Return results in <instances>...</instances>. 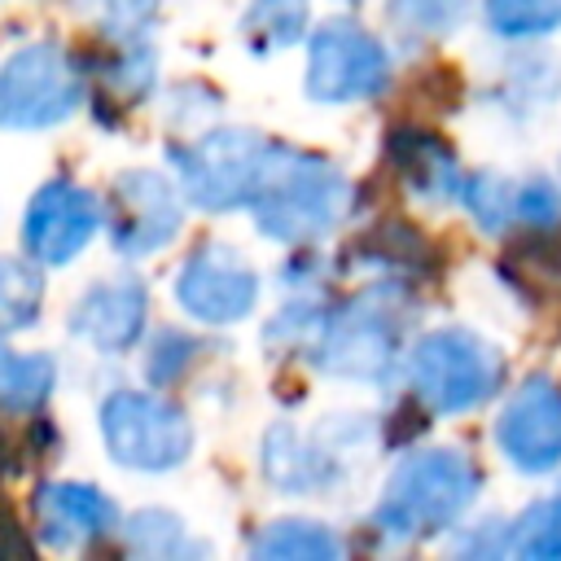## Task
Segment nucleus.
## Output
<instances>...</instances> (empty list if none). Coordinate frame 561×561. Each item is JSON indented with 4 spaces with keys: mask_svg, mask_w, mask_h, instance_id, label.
Listing matches in <instances>:
<instances>
[{
    "mask_svg": "<svg viewBox=\"0 0 561 561\" xmlns=\"http://www.w3.org/2000/svg\"><path fill=\"white\" fill-rule=\"evenodd\" d=\"M311 351L320 373L351 381H381L399 355V311L386 302V289L359 294L337 316H329Z\"/></svg>",
    "mask_w": 561,
    "mask_h": 561,
    "instance_id": "obj_8",
    "label": "nucleus"
},
{
    "mask_svg": "<svg viewBox=\"0 0 561 561\" xmlns=\"http://www.w3.org/2000/svg\"><path fill=\"white\" fill-rule=\"evenodd\" d=\"M75 4L118 39H140L158 13V0H75Z\"/></svg>",
    "mask_w": 561,
    "mask_h": 561,
    "instance_id": "obj_26",
    "label": "nucleus"
},
{
    "mask_svg": "<svg viewBox=\"0 0 561 561\" xmlns=\"http://www.w3.org/2000/svg\"><path fill=\"white\" fill-rule=\"evenodd\" d=\"M500 381H504V359L473 329L447 324L425 333L408 351V386L438 416L482 408L500 390Z\"/></svg>",
    "mask_w": 561,
    "mask_h": 561,
    "instance_id": "obj_3",
    "label": "nucleus"
},
{
    "mask_svg": "<svg viewBox=\"0 0 561 561\" xmlns=\"http://www.w3.org/2000/svg\"><path fill=\"white\" fill-rule=\"evenodd\" d=\"M517 224H530V228L561 224V193L552 180H543V175L517 180Z\"/></svg>",
    "mask_w": 561,
    "mask_h": 561,
    "instance_id": "obj_27",
    "label": "nucleus"
},
{
    "mask_svg": "<svg viewBox=\"0 0 561 561\" xmlns=\"http://www.w3.org/2000/svg\"><path fill=\"white\" fill-rule=\"evenodd\" d=\"M351 180L320 153L267 145L259 184L245 202L259 232L280 245H311L329 237L351 210Z\"/></svg>",
    "mask_w": 561,
    "mask_h": 561,
    "instance_id": "obj_1",
    "label": "nucleus"
},
{
    "mask_svg": "<svg viewBox=\"0 0 561 561\" xmlns=\"http://www.w3.org/2000/svg\"><path fill=\"white\" fill-rule=\"evenodd\" d=\"M101 443L114 465L140 469V473H167L188 460L193 425L188 416L153 394V390H114L101 403Z\"/></svg>",
    "mask_w": 561,
    "mask_h": 561,
    "instance_id": "obj_4",
    "label": "nucleus"
},
{
    "mask_svg": "<svg viewBox=\"0 0 561 561\" xmlns=\"http://www.w3.org/2000/svg\"><path fill=\"white\" fill-rule=\"evenodd\" d=\"M180 193L158 171H123L105 197V228L118 254L140 259L180 232Z\"/></svg>",
    "mask_w": 561,
    "mask_h": 561,
    "instance_id": "obj_11",
    "label": "nucleus"
},
{
    "mask_svg": "<svg viewBox=\"0 0 561 561\" xmlns=\"http://www.w3.org/2000/svg\"><path fill=\"white\" fill-rule=\"evenodd\" d=\"M478 495V469L456 447H425L394 465L373 508V526L386 539H425L460 522Z\"/></svg>",
    "mask_w": 561,
    "mask_h": 561,
    "instance_id": "obj_2",
    "label": "nucleus"
},
{
    "mask_svg": "<svg viewBox=\"0 0 561 561\" xmlns=\"http://www.w3.org/2000/svg\"><path fill=\"white\" fill-rule=\"evenodd\" d=\"M83 105V79L61 44L35 39L0 61V127L44 131Z\"/></svg>",
    "mask_w": 561,
    "mask_h": 561,
    "instance_id": "obj_5",
    "label": "nucleus"
},
{
    "mask_svg": "<svg viewBox=\"0 0 561 561\" xmlns=\"http://www.w3.org/2000/svg\"><path fill=\"white\" fill-rule=\"evenodd\" d=\"M390 83L386 44L351 18H329L307 35V96L320 105L368 101Z\"/></svg>",
    "mask_w": 561,
    "mask_h": 561,
    "instance_id": "obj_7",
    "label": "nucleus"
},
{
    "mask_svg": "<svg viewBox=\"0 0 561 561\" xmlns=\"http://www.w3.org/2000/svg\"><path fill=\"white\" fill-rule=\"evenodd\" d=\"M482 13L500 39H543L561 26V0H482Z\"/></svg>",
    "mask_w": 561,
    "mask_h": 561,
    "instance_id": "obj_22",
    "label": "nucleus"
},
{
    "mask_svg": "<svg viewBox=\"0 0 561 561\" xmlns=\"http://www.w3.org/2000/svg\"><path fill=\"white\" fill-rule=\"evenodd\" d=\"M346 443H320L311 434H298L294 425H272L263 438V473L272 486H280L285 495H316L329 491L342 473V451Z\"/></svg>",
    "mask_w": 561,
    "mask_h": 561,
    "instance_id": "obj_15",
    "label": "nucleus"
},
{
    "mask_svg": "<svg viewBox=\"0 0 561 561\" xmlns=\"http://www.w3.org/2000/svg\"><path fill=\"white\" fill-rule=\"evenodd\" d=\"M263 158H267V140L259 131H241V127H215V131L171 149L180 193L193 206L215 210V215L250 202Z\"/></svg>",
    "mask_w": 561,
    "mask_h": 561,
    "instance_id": "obj_6",
    "label": "nucleus"
},
{
    "mask_svg": "<svg viewBox=\"0 0 561 561\" xmlns=\"http://www.w3.org/2000/svg\"><path fill=\"white\" fill-rule=\"evenodd\" d=\"M307 18V0H250V9L241 13V39L254 53H276L302 39Z\"/></svg>",
    "mask_w": 561,
    "mask_h": 561,
    "instance_id": "obj_19",
    "label": "nucleus"
},
{
    "mask_svg": "<svg viewBox=\"0 0 561 561\" xmlns=\"http://www.w3.org/2000/svg\"><path fill=\"white\" fill-rule=\"evenodd\" d=\"M44 302V280L26 259L0 254V342L9 333H22L26 324H35Z\"/></svg>",
    "mask_w": 561,
    "mask_h": 561,
    "instance_id": "obj_20",
    "label": "nucleus"
},
{
    "mask_svg": "<svg viewBox=\"0 0 561 561\" xmlns=\"http://www.w3.org/2000/svg\"><path fill=\"white\" fill-rule=\"evenodd\" d=\"M460 202L486 232H504L508 224H517V180H508V175H495V171L465 175Z\"/></svg>",
    "mask_w": 561,
    "mask_h": 561,
    "instance_id": "obj_23",
    "label": "nucleus"
},
{
    "mask_svg": "<svg viewBox=\"0 0 561 561\" xmlns=\"http://www.w3.org/2000/svg\"><path fill=\"white\" fill-rule=\"evenodd\" d=\"M145 311H149V294H145L140 280H131V276L96 280L75 302L70 333L83 337V342H92L101 355H123V351H131L140 342Z\"/></svg>",
    "mask_w": 561,
    "mask_h": 561,
    "instance_id": "obj_13",
    "label": "nucleus"
},
{
    "mask_svg": "<svg viewBox=\"0 0 561 561\" xmlns=\"http://www.w3.org/2000/svg\"><path fill=\"white\" fill-rule=\"evenodd\" d=\"M57 386V364L44 351H13L0 342V412H35Z\"/></svg>",
    "mask_w": 561,
    "mask_h": 561,
    "instance_id": "obj_17",
    "label": "nucleus"
},
{
    "mask_svg": "<svg viewBox=\"0 0 561 561\" xmlns=\"http://www.w3.org/2000/svg\"><path fill=\"white\" fill-rule=\"evenodd\" d=\"M123 535H127V548L140 552V557H197V552H206V543H197L188 535V526L167 508L136 513L123 526Z\"/></svg>",
    "mask_w": 561,
    "mask_h": 561,
    "instance_id": "obj_21",
    "label": "nucleus"
},
{
    "mask_svg": "<svg viewBox=\"0 0 561 561\" xmlns=\"http://www.w3.org/2000/svg\"><path fill=\"white\" fill-rule=\"evenodd\" d=\"M250 552L254 557H280V561H329L342 552V539L320 522L280 517V522H267L250 539Z\"/></svg>",
    "mask_w": 561,
    "mask_h": 561,
    "instance_id": "obj_18",
    "label": "nucleus"
},
{
    "mask_svg": "<svg viewBox=\"0 0 561 561\" xmlns=\"http://www.w3.org/2000/svg\"><path fill=\"white\" fill-rule=\"evenodd\" d=\"M508 552H517V557H561V491L552 500L530 504L517 522H508Z\"/></svg>",
    "mask_w": 561,
    "mask_h": 561,
    "instance_id": "obj_25",
    "label": "nucleus"
},
{
    "mask_svg": "<svg viewBox=\"0 0 561 561\" xmlns=\"http://www.w3.org/2000/svg\"><path fill=\"white\" fill-rule=\"evenodd\" d=\"M386 13L390 26L408 39H443L465 22L469 0H390Z\"/></svg>",
    "mask_w": 561,
    "mask_h": 561,
    "instance_id": "obj_24",
    "label": "nucleus"
},
{
    "mask_svg": "<svg viewBox=\"0 0 561 561\" xmlns=\"http://www.w3.org/2000/svg\"><path fill=\"white\" fill-rule=\"evenodd\" d=\"M118 526V508L88 482H48L35 491V530L48 548L75 552Z\"/></svg>",
    "mask_w": 561,
    "mask_h": 561,
    "instance_id": "obj_14",
    "label": "nucleus"
},
{
    "mask_svg": "<svg viewBox=\"0 0 561 561\" xmlns=\"http://www.w3.org/2000/svg\"><path fill=\"white\" fill-rule=\"evenodd\" d=\"M495 447L522 473H552L561 465V386L552 377H530L504 399Z\"/></svg>",
    "mask_w": 561,
    "mask_h": 561,
    "instance_id": "obj_12",
    "label": "nucleus"
},
{
    "mask_svg": "<svg viewBox=\"0 0 561 561\" xmlns=\"http://www.w3.org/2000/svg\"><path fill=\"white\" fill-rule=\"evenodd\" d=\"M101 224H105L101 197L66 175H57L31 193L26 215H22V241L35 263L61 267L88 250V241L101 232Z\"/></svg>",
    "mask_w": 561,
    "mask_h": 561,
    "instance_id": "obj_10",
    "label": "nucleus"
},
{
    "mask_svg": "<svg viewBox=\"0 0 561 561\" xmlns=\"http://www.w3.org/2000/svg\"><path fill=\"white\" fill-rule=\"evenodd\" d=\"M399 145H394V158H399V171H403V180L425 197V202H451V197H460V188H465V175H460V167H456V158H451V149L443 145V140H434V136H394Z\"/></svg>",
    "mask_w": 561,
    "mask_h": 561,
    "instance_id": "obj_16",
    "label": "nucleus"
},
{
    "mask_svg": "<svg viewBox=\"0 0 561 561\" xmlns=\"http://www.w3.org/2000/svg\"><path fill=\"white\" fill-rule=\"evenodd\" d=\"M171 294L180 311L202 324H237L259 302V272L228 241H202L184 254Z\"/></svg>",
    "mask_w": 561,
    "mask_h": 561,
    "instance_id": "obj_9",
    "label": "nucleus"
}]
</instances>
